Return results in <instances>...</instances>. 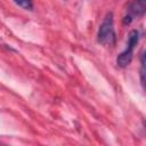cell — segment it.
Returning a JSON list of instances; mask_svg holds the SVG:
<instances>
[{"label":"cell","instance_id":"6da1fadb","mask_svg":"<svg viewBox=\"0 0 146 146\" xmlns=\"http://www.w3.org/2000/svg\"><path fill=\"white\" fill-rule=\"evenodd\" d=\"M97 42L104 47H113L116 42L113 13H107L97 32Z\"/></svg>","mask_w":146,"mask_h":146},{"label":"cell","instance_id":"7a4b0ae2","mask_svg":"<svg viewBox=\"0 0 146 146\" xmlns=\"http://www.w3.org/2000/svg\"><path fill=\"white\" fill-rule=\"evenodd\" d=\"M139 39H140V33L138 30H132L129 32L125 49L121 54H119V56L116 57V64L119 67L124 68L131 63L132 57H133V50L136 46L138 44Z\"/></svg>","mask_w":146,"mask_h":146},{"label":"cell","instance_id":"3957f363","mask_svg":"<svg viewBox=\"0 0 146 146\" xmlns=\"http://www.w3.org/2000/svg\"><path fill=\"white\" fill-rule=\"evenodd\" d=\"M145 11H146V0H133L127 8V14L122 19L123 24L129 25L135 18L143 16Z\"/></svg>","mask_w":146,"mask_h":146},{"label":"cell","instance_id":"277c9868","mask_svg":"<svg viewBox=\"0 0 146 146\" xmlns=\"http://www.w3.org/2000/svg\"><path fill=\"white\" fill-rule=\"evenodd\" d=\"M140 83L144 89L145 88V51H143L140 56Z\"/></svg>","mask_w":146,"mask_h":146},{"label":"cell","instance_id":"5b68a950","mask_svg":"<svg viewBox=\"0 0 146 146\" xmlns=\"http://www.w3.org/2000/svg\"><path fill=\"white\" fill-rule=\"evenodd\" d=\"M15 3L17 6H19L21 8L25 9V10H33V1L32 0H14Z\"/></svg>","mask_w":146,"mask_h":146}]
</instances>
